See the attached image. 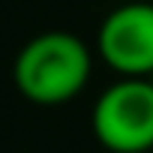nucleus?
I'll return each instance as SVG.
<instances>
[{"label": "nucleus", "mask_w": 153, "mask_h": 153, "mask_svg": "<svg viewBox=\"0 0 153 153\" xmlns=\"http://www.w3.org/2000/svg\"><path fill=\"white\" fill-rule=\"evenodd\" d=\"M90 126L108 153L153 150V81L120 78L93 105Z\"/></svg>", "instance_id": "f03ea898"}, {"label": "nucleus", "mask_w": 153, "mask_h": 153, "mask_svg": "<svg viewBox=\"0 0 153 153\" xmlns=\"http://www.w3.org/2000/svg\"><path fill=\"white\" fill-rule=\"evenodd\" d=\"M150 81H153V78H150Z\"/></svg>", "instance_id": "20e7f679"}, {"label": "nucleus", "mask_w": 153, "mask_h": 153, "mask_svg": "<svg viewBox=\"0 0 153 153\" xmlns=\"http://www.w3.org/2000/svg\"><path fill=\"white\" fill-rule=\"evenodd\" d=\"M93 72V54L69 30L33 36L12 63V81L33 105H63L75 99Z\"/></svg>", "instance_id": "f257e3e1"}, {"label": "nucleus", "mask_w": 153, "mask_h": 153, "mask_svg": "<svg viewBox=\"0 0 153 153\" xmlns=\"http://www.w3.org/2000/svg\"><path fill=\"white\" fill-rule=\"evenodd\" d=\"M96 51L120 78H153V3L111 9L99 24Z\"/></svg>", "instance_id": "7ed1b4c3"}]
</instances>
